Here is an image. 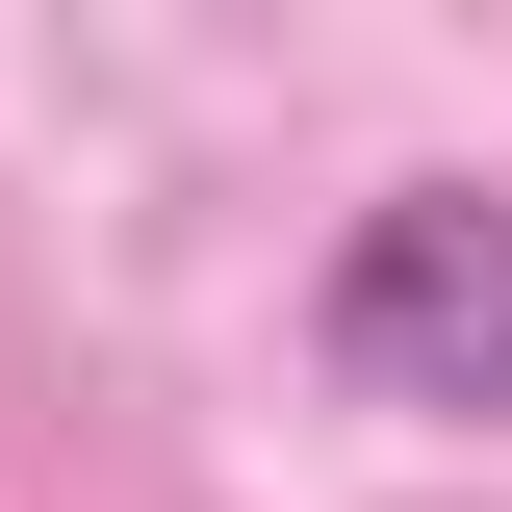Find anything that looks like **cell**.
<instances>
[{
	"instance_id": "6da1fadb",
	"label": "cell",
	"mask_w": 512,
	"mask_h": 512,
	"mask_svg": "<svg viewBox=\"0 0 512 512\" xmlns=\"http://www.w3.org/2000/svg\"><path fill=\"white\" fill-rule=\"evenodd\" d=\"M308 333H333V384H359V410L512 436V205H487V180H384L359 231H333Z\"/></svg>"
}]
</instances>
